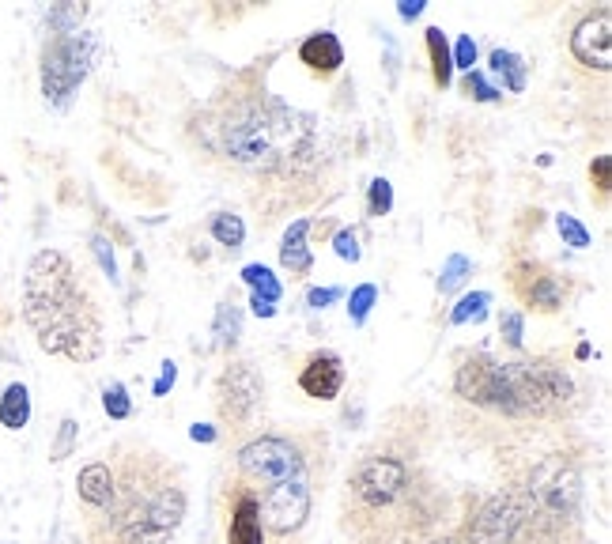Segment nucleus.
Listing matches in <instances>:
<instances>
[{"label":"nucleus","mask_w":612,"mask_h":544,"mask_svg":"<svg viewBox=\"0 0 612 544\" xmlns=\"http://www.w3.org/2000/svg\"><path fill=\"white\" fill-rule=\"evenodd\" d=\"M189 133L216 163L269 189L318 182L329 167L322 121L257 84H235L204 102Z\"/></svg>","instance_id":"f257e3e1"},{"label":"nucleus","mask_w":612,"mask_h":544,"mask_svg":"<svg viewBox=\"0 0 612 544\" xmlns=\"http://www.w3.org/2000/svg\"><path fill=\"white\" fill-rule=\"evenodd\" d=\"M454 518L446 484L408 439L367 446L340 492V533L352 544H439Z\"/></svg>","instance_id":"f03ea898"},{"label":"nucleus","mask_w":612,"mask_h":544,"mask_svg":"<svg viewBox=\"0 0 612 544\" xmlns=\"http://www.w3.org/2000/svg\"><path fill=\"white\" fill-rule=\"evenodd\" d=\"M454 544H590L586 484L567 454H544L522 465L492 495L465 503Z\"/></svg>","instance_id":"7ed1b4c3"},{"label":"nucleus","mask_w":612,"mask_h":544,"mask_svg":"<svg viewBox=\"0 0 612 544\" xmlns=\"http://www.w3.org/2000/svg\"><path fill=\"white\" fill-rule=\"evenodd\" d=\"M110 488L84 514L87 544H163L186 522L182 469L144 442H118L106 454Z\"/></svg>","instance_id":"20e7f679"},{"label":"nucleus","mask_w":612,"mask_h":544,"mask_svg":"<svg viewBox=\"0 0 612 544\" xmlns=\"http://www.w3.org/2000/svg\"><path fill=\"white\" fill-rule=\"evenodd\" d=\"M329 473V439L318 427L261 431L235 454V484L257 503L265 541L288 544L310 522L318 488Z\"/></svg>","instance_id":"39448f33"},{"label":"nucleus","mask_w":612,"mask_h":544,"mask_svg":"<svg viewBox=\"0 0 612 544\" xmlns=\"http://www.w3.org/2000/svg\"><path fill=\"white\" fill-rule=\"evenodd\" d=\"M23 318L42 352L95 363L106 344L99 303L61 250H38L23 276Z\"/></svg>","instance_id":"423d86ee"},{"label":"nucleus","mask_w":612,"mask_h":544,"mask_svg":"<svg viewBox=\"0 0 612 544\" xmlns=\"http://www.w3.org/2000/svg\"><path fill=\"white\" fill-rule=\"evenodd\" d=\"M454 393L507 420H560L575 405V378L552 356L495 359L476 352L454 374Z\"/></svg>","instance_id":"0eeeda50"},{"label":"nucleus","mask_w":612,"mask_h":544,"mask_svg":"<svg viewBox=\"0 0 612 544\" xmlns=\"http://www.w3.org/2000/svg\"><path fill=\"white\" fill-rule=\"evenodd\" d=\"M95 65V38L91 34H53L42 46V95L50 106H68L76 87L87 80Z\"/></svg>","instance_id":"6e6552de"},{"label":"nucleus","mask_w":612,"mask_h":544,"mask_svg":"<svg viewBox=\"0 0 612 544\" xmlns=\"http://www.w3.org/2000/svg\"><path fill=\"white\" fill-rule=\"evenodd\" d=\"M265 412V378L250 359H231L216 378V416L227 431H250Z\"/></svg>","instance_id":"1a4fd4ad"},{"label":"nucleus","mask_w":612,"mask_h":544,"mask_svg":"<svg viewBox=\"0 0 612 544\" xmlns=\"http://www.w3.org/2000/svg\"><path fill=\"white\" fill-rule=\"evenodd\" d=\"M507 284L514 291V299L537 310V314H556L567 303V280L556 269H548L544 261H514L507 272Z\"/></svg>","instance_id":"9d476101"},{"label":"nucleus","mask_w":612,"mask_h":544,"mask_svg":"<svg viewBox=\"0 0 612 544\" xmlns=\"http://www.w3.org/2000/svg\"><path fill=\"white\" fill-rule=\"evenodd\" d=\"M571 53L578 65L609 72L612 65V8H597L594 16H586L571 34Z\"/></svg>","instance_id":"9b49d317"},{"label":"nucleus","mask_w":612,"mask_h":544,"mask_svg":"<svg viewBox=\"0 0 612 544\" xmlns=\"http://www.w3.org/2000/svg\"><path fill=\"white\" fill-rule=\"evenodd\" d=\"M344 382H348V367H344V359L337 352H329V348H318V352H310L303 359V367H299V390L306 397H314V401H333L340 390H344Z\"/></svg>","instance_id":"f8f14e48"},{"label":"nucleus","mask_w":612,"mask_h":544,"mask_svg":"<svg viewBox=\"0 0 612 544\" xmlns=\"http://www.w3.org/2000/svg\"><path fill=\"white\" fill-rule=\"evenodd\" d=\"M223 503H227V544H269L265 541V526L250 495L227 484L223 488Z\"/></svg>","instance_id":"ddd939ff"},{"label":"nucleus","mask_w":612,"mask_h":544,"mask_svg":"<svg viewBox=\"0 0 612 544\" xmlns=\"http://www.w3.org/2000/svg\"><path fill=\"white\" fill-rule=\"evenodd\" d=\"M299 61H303V65L310 68L314 76L329 80V76H333V72L344 65V50H340L337 34H333V31L310 34L303 46H299Z\"/></svg>","instance_id":"4468645a"},{"label":"nucleus","mask_w":612,"mask_h":544,"mask_svg":"<svg viewBox=\"0 0 612 544\" xmlns=\"http://www.w3.org/2000/svg\"><path fill=\"white\" fill-rule=\"evenodd\" d=\"M306 235H310V220H295L284 231V242H280V265L299 280V276H310L314 269V254L306 246Z\"/></svg>","instance_id":"2eb2a0df"},{"label":"nucleus","mask_w":612,"mask_h":544,"mask_svg":"<svg viewBox=\"0 0 612 544\" xmlns=\"http://www.w3.org/2000/svg\"><path fill=\"white\" fill-rule=\"evenodd\" d=\"M424 42H427V57H431V80H435L439 91H446L450 80H454V53H450V42H446L442 27H427Z\"/></svg>","instance_id":"dca6fc26"},{"label":"nucleus","mask_w":612,"mask_h":544,"mask_svg":"<svg viewBox=\"0 0 612 544\" xmlns=\"http://www.w3.org/2000/svg\"><path fill=\"white\" fill-rule=\"evenodd\" d=\"M27 420H31V393H27L23 382H12L0 397V424L8 431H23Z\"/></svg>","instance_id":"f3484780"},{"label":"nucleus","mask_w":612,"mask_h":544,"mask_svg":"<svg viewBox=\"0 0 612 544\" xmlns=\"http://www.w3.org/2000/svg\"><path fill=\"white\" fill-rule=\"evenodd\" d=\"M488 65H492V72L503 80V87H507L510 95H522L526 91V80H529V68L526 61L518 57V53L510 50H492V57H488Z\"/></svg>","instance_id":"a211bd4d"},{"label":"nucleus","mask_w":612,"mask_h":544,"mask_svg":"<svg viewBox=\"0 0 612 544\" xmlns=\"http://www.w3.org/2000/svg\"><path fill=\"white\" fill-rule=\"evenodd\" d=\"M208 231H212V238H216L220 246H227L231 254L242 250V242H246V227H242V220H238L235 212H216V216L208 220Z\"/></svg>","instance_id":"6ab92c4d"},{"label":"nucleus","mask_w":612,"mask_h":544,"mask_svg":"<svg viewBox=\"0 0 612 544\" xmlns=\"http://www.w3.org/2000/svg\"><path fill=\"white\" fill-rule=\"evenodd\" d=\"M488 306H492V295H488V291H473V295H465V299L450 310V325L484 322V318H488Z\"/></svg>","instance_id":"aec40b11"},{"label":"nucleus","mask_w":612,"mask_h":544,"mask_svg":"<svg viewBox=\"0 0 612 544\" xmlns=\"http://www.w3.org/2000/svg\"><path fill=\"white\" fill-rule=\"evenodd\" d=\"M242 280L254 288V299L276 306V299H280V280H276L265 265H246V269H242Z\"/></svg>","instance_id":"412c9836"},{"label":"nucleus","mask_w":612,"mask_h":544,"mask_svg":"<svg viewBox=\"0 0 612 544\" xmlns=\"http://www.w3.org/2000/svg\"><path fill=\"white\" fill-rule=\"evenodd\" d=\"M238 329H242V314H238L235 303H223L220 314H216V348L231 352L238 340Z\"/></svg>","instance_id":"4be33fe9"},{"label":"nucleus","mask_w":612,"mask_h":544,"mask_svg":"<svg viewBox=\"0 0 612 544\" xmlns=\"http://www.w3.org/2000/svg\"><path fill=\"white\" fill-rule=\"evenodd\" d=\"M469 272H473L469 257H465V254H450V257H446V265H442L439 291H442V295H454V291L465 284V276H469Z\"/></svg>","instance_id":"5701e85b"},{"label":"nucleus","mask_w":612,"mask_h":544,"mask_svg":"<svg viewBox=\"0 0 612 544\" xmlns=\"http://www.w3.org/2000/svg\"><path fill=\"white\" fill-rule=\"evenodd\" d=\"M102 408H106V416H110V420H129V416H133L129 390H125L121 382H110V386L102 390Z\"/></svg>","instance_id":"b1692460"},{"label":"nucleus","mask_w":612,"mask_h":544,"mask_svg":"<svg viewBox=\"0 0 612 544\" xmlns=\"http://www.w3.org/2000/svg\"><path fill=\"white\" fill-rule=\"evenodd\" d=\"M76 439H80V424H76L72 416H65V420H61V427H57V439H53V446H50V461L72 458Z\"/></svg>","instance_id":"393cba45"},{"label":"nucleus","mask_w":612,"mask_h":544,"mask_svg":"<svg viewBox=\"0 0 612 544\" xmlns=\"http://www.w3.org/2000/svg\"><path fill=\"white\" fill-rule=\"evenodd\" d=\"M84 16H87L84 4H61V8H50L46 23H50L53 34H72V27H76Z\"/></svg>","instance_id":"a878e982"},{"label":"nucleus","mask_w":612,"mask_h":544,"mask_svg":"<svg viewBox=\"0 0 612 544\" xmlns=\"http://www.w3.org/2000/svg\"><path fill=\"white\" fill-rule=\"evenodd\" d=\"M556 231H560L563 242L575 246V250H586V246H590V231H586L571 212H560V216H556Z\"/></svg>","instance_id":"bb28decb"},{"label":"nucleus","mask_w":612,"mask_h":544,"mask_svg":"<svg viewBox=\"0 0 612 544\" xmlns=\"http://www.w3.org/2000/svg\"><path fill=\"white\" fill-rule=\"evenodd\" d=\"M393 208V186L386 178H374L367 189V216H386Z\"/></svg>","instance_id":"cd10ccee"},{"label":"nucleus","mask_w":612,"mask_h":544,"mask_svg":"<svg viewBox=\"0 0 612 544\" xmlns=\"http://www.w3.org/2000/svg\"><path fill=\"white\" fill-rule=\"evenodd\" d=\"M461 91H465L469 99H476V102H495L499 95H503V91L488 84V80H484V72H476V68H473V72H465V80H461Z\"/></svg>","instance_id":"c85d7f7f"},{"label":"nucleus","mask_w":612,"mask_h":544,"mask_svg":"<svg viewBox=\"0 0 612 544\" xmlns=\"http://www.w3.org/2000/svg\"><path fill=\"white\" fill-rule=\"evenodd\" d=\"M499 333L507 340V348L514 352H522V337H526V322H522V314L518 310H503L499 314Z\"/></svg>","instance_id":"c756f323"},{"label":"nucleus","mask_w":612,"mask_h":544,"mask_svg":"<svg viewBox=\"0 0 612 544\" xmlns=\"http://www.w3.org/2000/svg\"><path fill=\"white\" fill-rule=\"evenodd\" d=\"M374 299H378V288L374 284H363V288L352 291V306H348V314H352V322L363 325L367 322V314H371Z\"/></svg>","instance_id":"7c9ffc66"},{"label":"nucleus","mask_w":612,"mask_h":544,"mask_svg":"<svg viewBox=\"0 0 612 544\" xmlns=\"http://www.w3.org/2000/svg\"><path fill=\"white\" fill-rule=\"evenodd\" d=\"M91 254H95V261L102 265V272L118 284V261H114V250H110V242L102 235H91Z\"/></svg>","instance_id":"2f4dec72"},{"label":"nucleus","mask_w":612,"mask_h":544,"mask_svg":"<svg viewBox=\"0 0 612 544\" xmlns=\"http://www.w3.org/2000/svg\"><path fill=\"white\" fill-rule=\"evenodd\" d=\"M590 182L597 186V193H601V201L609 197V186H612V159L609 155H597L594 163H590Z\"/></svg>","instance_id":"473e14b6"},{"label":"nucleus","mask_w":612,"mask_h":544,"mask_svg":"<svg viewBox=\"0 0 612 544\" xmlns=\"http://www.w3.org/2000/svg\"><path fill=\"white\" fill-rule=\"evenodd\" d=\"M333 246H337V254L344 257V261H359V235L356 231H340Z\"/></svg>","instance_id":"72a5a7b5"},{"label":"nucleus","mask_w":612,"mask_h":544,"mask_svg":"<svg viewBox=\"0 0 612 544\" xmlns=\"http://www.w3.org/2000/svg\"><path fill=\"white\" fill-rule=\"evenodd\" d=\"M337 299H340V288H314L306 295V306H310V310H325V306L337 303Z\"/></svg>","instance_id":"f704fd0d"},{"label":"nucleus","mask_w":612,"mask_h":544,"mask_svg":"<svg viewBox=\"0 0 612 544\" xmlns=\"http://www.w3.org/2000/svg\"><path fill=\"white\" fill-rule=\"evenodd\" d=\"M454 65H461L465 72H473V65H476V42L469 38V34H465V38L458 42V61H454Z\"/></svg>","instance_id":"c9c22d12"},{"label":"nucleus","mask_w":612,"mask_h":544,"mask_svg":"<svg viewBox=\"0 0 612 544\" xmlns=\"http://www.w3.org/2000/svg\"><path fill=\"white\" fill-rule=\"evenodd\" d=\"M174 378H178V371H174V363H163V378L155 382V397H163V393L174 386Z\"/></svg>","instance_id":"e433bc0d"},{"label":"nucleus","mask_w":612,"mask_h":544,"mask_svg":"<svg viewBox=\"0 0 612 544\" xmlns=\"http://www.w3.org/2000/svg\"><path fill=\"white\" fill-rule=\"evenodd\" d=\"M397 12H401V19H416L420 12H424V0H405Z\"/></svg>","instance_id":"4c0bfd02"},{"label":"nucleus","mask_w":612,"mask_h":544,"mask_svg":"<svg viewBox=\"0 0 612 544\" xmlns=\"http://www.w3.org/2000/svg\"><path fill=\"white\" fill-rule=\"evenodd\" d=\"M250 306H254L257 318H272V314H276V306H272V303H261V299H254Z\"/></svg>","instance_id":"58836bf2"},{"label":"nucleus","mask_w":612,"mask_h":544,"mask_svg":"<svg viewBox=\"0 0 612 544\" xmlns=\"http://www.w3.org/2000/svg\"><path fill=\"white\" fill-rule=\"evenodd\" d=\"M193 439H197V442H212V439H216V431H212V427H204V424H197V427H193Z\"/></svg>","instance_id":"ea45409f"},{"label":"nucleus","mask_w":612,"mask_h":544,"mask_svg":"<svg viewBox=\"0 0 612 544\" xmlns=\"http://www.w3.org/2000/svg\"><path fill=\"white\" fill-rule=\"evenodd\" d=\"M4 544H12V541H4Z\"/></svg>","instance_id":"a19ab883"}]
</instances>
